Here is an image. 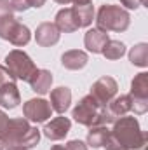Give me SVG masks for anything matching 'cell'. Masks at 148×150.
I'll use <instances>...</instances> for the list:
<instances>
[{
	"label": "cell",
	"instance_id": "836d02e7",
	"mask_svg": "<svg viewBox=\"0 0 148 150\" xmlns=\"http://www.w3.org/2000/svg\"><path fill=\"white\" fill-rule=\"evenodd\" d=\"M7 150H28V149H21V147H11V149H7Z\"/></svg>",
	"mask_w": 148,
	"mask_h": 150
},
{
	"label": "cell",
	"instance_id": "8fae6325",
	"mask_svg": "<svg viewBox=\"0 0 148 150\" xmlns=\"http://www.w3.org/2000/svg\"><path fill=\"white\" fill-rule=\"evenodd\" d=\"M19 103H21V94L16 86V80H9V82L2 84L0 86V107L12 110Z\"/></svg>",
	"mask_w": 148,
	"mask_h": 150
},
{
	"label": "cell",
	"instance_id": "7a4b0ae2",
	"mask_svg": "<svg viewBox=\"0 0 148 150\" xmlns=\"http://www.w3.org/2000/svg\"><path fill=\"white\" fill-rule=\"evenodd\" d=\"M40 142V131L37 127L30 126V120L25 117L9 119V124L5 127V133L0 138V143L7 149L11 147H21V149H33Z\"/></svg>",
	"mask_w": 148,
	"mask_h": 150
},
{
	"label": "cell",
	"instance_id": "f546056e",
	"mask_svg": "<svg viewBox=\"0 0 148 150\" xmlns=\"http://www.w3.org/2000/svg\"><path fill=\"white\" fill-rule=\"evenodd\" d=\"M28 4H30V7L38 9V7H42V5L45 4V0H28Z\"/></svg>",
	"mask_w": 148,
	"mask_h": 150
},
{
	"label": "cell",
	"instance_id": "f1b7e54d",
	"mask_svg": "<svg viewBox=\"0 0 148 150\" xmlns=\"http://www.w3.org/2000/svg\"><path fill=\"white\" fill-rule=\"evenodd\" d=\"M120 4L125 7V9H138L140 7V0H120Z\"/></svg>",
	"mask_w": 148,
	"mask_h": 150
},
{
	"label": "cell",
	"instance_id": "ffe728a7",
	"mask_svg": "<svg viewBox=\"0 0 148 150\" xmlns=\"http://www.w3.org/2000/svg\"><path fill=\"white\" fill-rule=\"evenodd\" d=\"M108 133H110L108 126H92V127H89L85 145H89V147H92V149L103 147V143H105Z\"/></svg>",
	"mask_w": 148,
	"mask_h": 150
},
{
	"label": "cell",
	"instance_id": "e0dca14e",
	"mask_svg": "<svg viewBox=\"0 0 148 150\" xmlns=\"http://www.w3.org/2000/svg\"><path fill=\"white\" fill-rule=\"evenodd\" d=\"M56 28L63 33H72V32H77L78 26H77V21H75L73 16V9L72 7H65L61 11H58L56 14V21H54Z\"/></svg>",
	"mask_w": 148,
	"mask_h": 150
},
{
	"label": "cell",
	"instance_id": "2e32d148",
	"mask_svg": "<svg viewBox=\"0 0 148 150\" xmlns=\"http://www.w3.org/2000/svg\"><path fill=\"white\" fill-rule=\"evenodd\" d=\"M106 112L110 113V117L113 120H117L118 117H124L131 112V96L129 94H120V96H115L111 101H108L105 105Z\"/></svg>",
	"mask_w": 148,
	"mask_h": 150
},
{
	"label": "cell",
	"instance_id": "5bb4252c",
	"mask_svg": "<svg viewBox=\"0 0 148 150\" xmlns=\"http://www.w3.org/2000/svg\"><path fill=\"white\" fill-rule=\"evenodd\" d=\"M52 74L49 70H44V68H37L33 75L30 77L28 84L32 87V91H35L37 94H47L51 91V86H52Z\"/></svg>",
	"mask_w": 148,
	"mask_h": 150
},
{
	"label": "cell",
	"instance_id": "cb8c5ba5",
	"mask_svg": "<svg viewBox=\"0 0 148 150\" xmlns=\"http://www.w3.org/2000/svg\"><path fill=\"white\" fill-rule=\"evenodd\" d=\"M11 5H12L14 12H25V11L30 9L28 0H11Z\"/></svg>",
	"mask_w": 148,
	"mask_h": 150
},
{
	"label": "cell",
	"instance_id": "277c9868",
	"mask_svg": "<svg viewBox=\"0 0 148 150\" xmlns=\"http://www.w3.org/2000/svg\"><path fill=\"white\" fill-rule=\"evenodd\" d=\"M103 108L91 94L84 96L77 107L72 112V117L77 124L85 126V127H92V126H103Z\"/></svg>",
	"mask_w": 148,
	"mask_h": 150
},
{
	"label": "cell",
	"instance_id": "52a82bcc",
	"mask_svg": "<svg viewBox=\"0 0 148 150\" xmlns=\"http://www.w3.org/2000/svg\"><path fill=\"white\" fill-rule=\"evenodd\" d=\"M117 93H118V84H117V80L110 77V75H105V77H101V79H98L92 86H91V96L101 105V107H105L108 101H111L115 96H117Z\"/></svg>",
	"mask_w": 148,
	"mask_h": 150
},
{
	"label": "cell",
	"instance_id": "d6a6232c",
	"mask_svg": "<svg viewBox=\"0 0 148 150\" xmlns=\"http://www.w3.org/2000/svg\"><path fill=\"white\" fill-rule=\"evenodd\" d=\"M54 2H58V4H63V5H66V4H70L72 0H54Z\"/></svg>",
	"mask_w": 148,
	"mask_h": 150
},
{
	"label": "cell",
	"instance_id": "ac0fdd59",
	"mask_svg": "<svg viewBox=\"0 0 148 150\" xmlns=\"http://www.w3.org/2000/svg\"><path fill=\"white\" fill-rule=\"evenodd\" d=\"M30 38H32V33H30L28 26L23 25V23H19V21H16V23L12 25V28L9 30V35H7V40H9L12 45H16V47L26 45V44L30 42Z\"/></svg>",
	"mask_w": 148,
	"mask_h": 150
},
{
	"label": "cell",
	"instance_id": "4dcf8cb0",
	"mask_svg": "<svg viewBox=\"0 0 148 150\" xmlns=\"http://www.w3.org/2000/svg\"><path fill=\"white\" fill-rule=\"evenodd\" d=\"M75 5H87V4H92V0H72Z\"/></svg>",
	"mask_w": 148,
	"mask_h": 150
},
{
	"label": "cell",
	"instance_id": "4316f807",
	"mask_svg": "<svg viewBox=\"0 0 148 150\" xmlns=\"http://www.w3.org/2000/svg\"><path fill=\"white\" fill-rule=\"evenodd\" d=\"M9 80H14V79H12V75L9 74V70H7L5 67H2V65H0V86H2V84H5V82H9Z\"/></svg>",
	"mask_w": 148,
	"mask_h": 150
},
{
	"label": "cell",
	"instance_id": "4fadbf2b",
	"mask_svg": "<svg viewBox=\"0 0 148 150\" xmlns=\"http://www.w3.org/2000/svg\"><path fill=\"white\" fill-rule=\"evenodd\" d=\"M108 40H110L108 33L99 30V28H91L84 35V44H85L87 51L92 52V54H101V51H103V47Z\"/></svg>",
	"mask_w": 148,
	"mask_h": 150
},
{
	"label": "cell",
	"instance_id": "3957f363",
	"mask_svg": "<svg viewBox=\"0 0 148 150\" xmlns=\"http://www.w3.org/2000/svg\"><path fill=\"white\" fill-rule=\"evenodd\" d=\"M96 28L103 30V32H117L122 33L129 28L131 25V16L129 12L120 7V5H113V4H103L98 9L96 14Z\"/></svg>",
	"mask_w": 148,
	"mask_h": 150
},
{
	"label": "cell",
	"instance_id": "d6986e66",
	"mask_svg": "<svg viewBox=\"0 0 148 150\" xmlns=\"http://www.w3.org/2000/svg\"><path fill=\"white\" fill-rule=\"evenodd\" d=\"M72 9H73V16L78 28H87L89 25H92L96 12H94V7L91 4H87V5H73Z\"/></svg>",
	"mask_w": 148,
	"mask_h": 150
},
{
	"label": "cell",
	"instance_id": "44dd1931",
	"mask_svg": "<svg viewBox=\"0 0 148 150\" xmlns=\"http://www.w3.org/2000/svg\"><path fill=\"white\" fill-rule=\"evenodd\" d=\"M129 61L134 67H140V68L148 67V44H145V42L136 44L129 51Z\"/></svg>",
	"mask_w": 148,
	"mask_h": 150
},
{
	"label": "cell",
	"instance_id": "5b68a950",
	"mask_svg": "<svg viewBox=\"0 0 148 150\" xmlns=\"http://www.w3.org/2000/svg\"><path fill=\"white\" fill-rule=\"evenodd\" d=\"M5 68L9 70V74L12 75L14 80H23L28 82L33 72L37 70L35 63L32 61V58L21 51V49H12L7 56H5Z\"/></svg>",
	"mask_w": 148,
	"mask_h": 150
},
{
	"label": "cell",
	"instance_id": "83f0119b",
	"mask_svg": "<svg viewBox=\"0 0 148 150\" xmlns=\"http://www.w3.org/2000/svg\"><path fill=\"white\" fill-rule=\"evenodd\" d=\"M7 124H9V117H7V113L4 112V110H0V138H2V134L5 133Z\"/></svg>",
	"mask_w": 148,
	"mask_h": 150
},
{
	"label": "cell",
	"instance_id": "30bf717a",
	"mask_svg": "<svg viewBox=\"0 0 148 150\" xmlns=\"http://www.w3.org/2000/svg\"><path fill=\"white\" fill-rule=\"evenodd\" d=\"M59 35L61 32L56 28L54 23L51 21H45V23H40L35 30V40L40 47H51V45H56L59 42Z\"/></svg>",
	"mask_w": 148,
	"mask_h": 150
},
{
	"label": "cell",
	"instance_id": "6da1fadb",
	"mask_svg": "<svg viewBox=\"0 0 148 150\" xmlns=\"http://www.w3.org/2000/svg\"><path fill=\"white\" fill-rule=\"evenodd\" d=\"M148 134L141 131L136 117H118L103 147L106 150H145Z\"/></svg>",
	"mask_w": 148,
	"mask_h": 150
},
{
	"label": "cell",
	"instance_id": "9c48e42d",
	"mask_svg": "<svg viewBox=\"0 0 148 150\" xmlns=\"http://www.w3.org/2000/svg\"><path fill=\"white\" fill-rule=\"evenodd\" d=\"M70 129H72V120L68 117L61 115V117H54L51 122H47L44 126L42 133H44L45 138H49L52 142H59V140L66 138V134L70 133Z\"/></svg>",
	"mask_w": 148,
	"mask_h": 150
},
{
	"label": "cell",
	"instance_id": "e575fe53",
	"mask_svg": "<svg viewBox=\"0 0 148 150\" xmlns=\"http://www.w3.org/2000/svg\"><path fill=\"white\" fill-rule=\"evenodd\" d=\"M140 5H147L148 7V0H140Z\"/></svg>",
	"mask_w": 148,
	"mask_h": 150
},
{
	"label": "cell",
	"instance_id": "d4e9b609",
	"mask_svg": "<svg viewBox=\"0 0 148 150\" xmlns=\"http://www.w3.org/2000/svg\"><path fill=\"white\" fill-rule=\"evenodd\" d=\"M9 14H14V9H12L11 2L9 0H0V18L9 16Z\"/></svg>",
	"mask_w": 148,
	"mask_h": 150
},
{
	"label": "cell",
	"instance_id": "484cf974",
	"mask_svg": "<svg viewBox=\"0 0 148 150\" xmlns=\"http://www.w3.org/2000/svg\"><path fill=\"white\" fill-rule=\"evenodd\" d=\"M65 149L66 150H87V145L84 142H80V140H70Z\"/></svg>",
	"mask_w": 148,
	"mask_h": 150
},
{
	"label": "cell",
	"instance_id": "8992f818",
	"mask_svg": "<svg viewBox=\"0 0 148 150\" xmlns=\"http://www.w3.org/2000/svg\"><path fill=\"white\" fill-rule=\"evenodd\" d=\"M131 110L141 115L148 110V74L141 72L131 82Z\"/></svg>",
	"mask_w": 148,
	"mask_h": 150
},
{
	"label": "cell",
	"instance_id": "9a60e30c",
	"mask_svg": "<svg viewBox=\"0 0 148 150\" xmlns=\"http://www.w3.org/2000/svg\"><path fill=\"white\" fill-rule=\"evenodd\" d=\"M87 63H89V56H87V52H84L80 49L66 51L61 56V65L66 70H73V72L75 70H82Z\"/></svg>",
	"mask_w": 148,
	"mask_h": 150
},
{
	"label": "cell",
	"instance_id": "1f68e13d",
	"mask_svg": "<svg viewBox=\"0 0 148 150\" xmlns=\"http://www.w3.org/2000/svg\"><path fill=\"white\" fill-rule=\"evenodd\" d=\"M51 150H66V149H65L63 145H54V147H52Z\"/></svg>",
	"mask_w": 148,
	"mask_h": 150
},
{
	"label": "cell",
	"instance_id": "d590c367",
	"mask_svg": "<svg viewBox=\"0 0 148 150\" xmlns=\"http://www.w3.org/2000/svg\"><path fill=\"white\" fill-rule=\"evenodd\" d=\"M0 150H4V145H2V143H0Z\"/></svg>",
	"mask_w": 148,
	"mask_h": 150
},
{
	"label": "cell",
	"instance_id": "603a6c76",
	"mask_svg": "<svg viewBox=\"0 0 148 150\" xmlns=\"http://www.w3.org/2000/svg\"><path fill=\"white\" fill-rule=\"evenodd\" d=\"M16 21H18V19L14 18V14H9V16H4V18H0V38L7 40L9 30L12 28V25H14Z\"/></svg>",
	"mask_w": 148,
	"mask_h": 150
},
{
	"label": "cell",
	"instance_id": "ba28073f",
	"mask_svg": "<svg viewBox=\"0 0 148 150\" xmlns=\"http://www.w3.org/2000/svg\"><path fill=\"white\" fill-rule=\"evenodd\" d=\"M23 115L26 120L30 122H45L47 119H51L52 108L51 103L45 101L44 98H32L23 105Z\"/></svg>",
	"mask_w": 148,
	"mask_h": 150
},
{
	"label": "cell",
	"instance_id": "7402d4cb",
	"mask_svg": "<svg viewBox=\"0 0 148 150\" xmlns=\"http://www.w3.org/2000/svg\"><path fill=\"white\" fill-rule=\"evenodd\" d=\"M101 54L110 59V61H115V59H120L124 54H125V44L120 42V40H108L101 51Z\"/></svg>",
	"mask_w": 148,
	"mask_h": 150
},
{
	"label": "cell",
	"instance_id": "7c38bea8",
	"mask_svg": "<svg viewBox=\"0 0 148 150\" xmlns=\"http://www.w3.org/2000/svg\"><path fill=\"white\" fill-rule=\"evenodd\" d=\"M51 108L54 112H58L59 115L66 112L70 108V103H72V91L70 87L66 86H61V87H56L51 91Z\"/></svg>",
	"mask_w": 148,
	"mask_h": 150
}]
</instances>
